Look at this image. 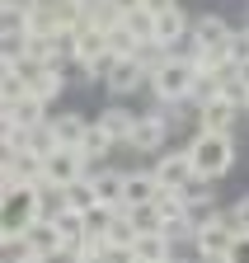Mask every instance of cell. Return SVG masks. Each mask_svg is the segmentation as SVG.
<instances>
[{
	"mask_svg": "<svg viewBox=\"0 0 249 263\" xmlns=\"http://www.w3.org/2000/svg\"><path fill=\"white\" fill-rule=\"evenodd\" d=\"M150 174H155V183H160L165 193H179L188 179H198L193 160H188V146H183V151H165V155H160V164H155Z\"/></svg>",
	"mask_w": 249,
	"mask_h": 263,
	"instance_id": "ba28073f",
	"label": "cell"
},
{
	"mask_svg": "<svg viewBox=\"0 0 249 263\" xmlns=\"http://www.w3.org/2000/svg\"><path fill=\"white\" fill-rule=\"evenodd\" d=\"M146 80H150V71H146L137 57H127V61H118V66H113V76H108L104 85L122 99V94H132V89H137V85H146Z\"/></svg>",
	"mask_w": 249,
	"mask_h": 263,
	"instance_id": "2e32d148",
	"label": "cell"
},
{
	"mask_svg": "<svg viewBox=\"0 0 249 263\" xmlns=\"http://www.w3.org/2000/svg\"><path fill=\"white\" fill-rule=\"evenodd\" d=\"M231 24L221 19V14H202V19H193V43H198V52H212V47H226L231 43Z\"/></svg>",
	"mask_w": 249,
	"mask_h": 263,
	"instance_id": "7c38bea8",
	"label": "cell"
},
{
	"mask_svg": "<svg viewBox=\"0 0 249 263\" xmlns=\"http://www.w3.org/2000/svg\"><path fill=\"white\" fill-rule=\"evenodd\" d=\"M141 10H146V14H155V19H160V14H169V10H179V0H141Z\"/></svg>",
	"mask_w": 249,
	"mask_h": 263,
	"instance_id": "1f68e13d",
	"label": "cell"
},
{
	"mask_svg": "<svg viewBox=\"0 0 249 263\" xmlns=\"http://www.w3.org/2000/svg\"><path fill=\"white\" fill-rule=\"evenodd\" d=\"M169 263H188V258H169Z\"/></svg>",
	"mask_w": 249,
	"mask_h": 263,
	"instance_id": "74e56055",
	"label": "cell"
},
{
	"mask_svg": "<svg viewBox=\"0 0 249 263\" xmlns=\"http://www.w3.org/2000/svg\"><path fill=\"white\" fill-rule=\"evenodd\" d=\"M235 240L240 235H235V226L226 221V212L216 216V221H207L202 230H193V249H202V258H226Z\"/></svg>",
	"mask_w": 249,
	"mask_h": 263,
	"instance_id": "8992f818",
	"label": "cell"
},
{
	"mask_svg": "<svg viewBox=\"0 0 249 263\" xmlns=\"http://www.w3.org/2000/svg\"><path fill=\"white\" fill-rule=\"evenodd\" d=\"M104 245H113V249H132V245H137V230H132L127 212H118V216H113V226H108V240H104Z\"/></svg>",
	"mask_w": 249,
	"mask_h": 263,
	"instance_id": "83f0119b",
	"label": "cell"
},
{
	"mask_svg": "<svg viewBox=\"0 0 249 263\" xmlns=\"http://www.w3.org/2000/svg\"><path fill=\"white\" fill-rule=\"evenodd\" d=\"M132 254H137V263H169L174 258V240L169 235H137Z\"/></svg>",
	"mask_w": 249,
	"mask_h": 263,
	"instance_id": "ac0fdd59",
	"label": "cell"
},
{
	"mask_svg": "<svg viewBox=\"0 0 249 263\" xmlns=\"http://www.w3.org/2000/svg\"><path fill=\"white\" fill-rule=\"evenodd\" d=\"M19 76L28 80V94L43 99V104H52V99H61V89H66V66H19Z\"/></svg>",
	"mask_w": 249,
	"mask_h": 263,
	"instance_id": "52a82bcc",
	"label": "cell"
},
{
	"mask_svg": "<svg viewBox=\"0 0 249 263\" xmlns=\"http://www.w3.org/2000/svg\"><path fill=\"white\" fill-rule=\"evenodd\" d=\"M85 132H89V122H85L80 113H56V118H52V137H56L61 146H71V151H80Z\"/></svg>",
	"mask_w": 249,
	"mask_h": 263,
	"instance_id": "d6986e66",
	"label": "cell"
},
{
	"mask_svg": "<svg viewBox=\"0 0 249 263\" xmlns=\"http://www.w3.org/2000/svg\"><path fill=\"white\" fill-rule=\"evenodd\" d=\"M24 249L33 254V258H47V254H56V249H66V240H61V230L52 226V216H43V221L24 235Z\"/></svg>",
	"mask_w": 249,
	"mask_h": 263,
	"instance_id": "9a60e30c",
	"label": "cell"
},
{
	"mask_svg": "<svg viewBox=\"0 0 249 263\" xmlns=\"http://www.w3.org/2000/svg\"><path fill=\"white\" fill-rule=\"evenodd\" d=\"M183 33H193V19L183 14V10H169V14H160V19H155V43H160L165 52L183 38Z\"/></svg>",
	"mask_w": 249,
	"mask_h": 263,
	"instance_id": "e0dca14e",
	"label": "cell"
},
{
	"mask_svg": "<svg viewBox=\"0 0 249 263\" xmlns=\"http://www.w3.org/2000/svg\"><path fill=\"white\" fill-rule=\"evenodd\" d=\"M179 202H183V207H198V202H212V183H207V179H188V183L179 188Z\"/></svg>",
	"mask_w": 249,
	"mask_h": 263,
	"instance_id": "f1b7e54d",
	"label": "cell"
},
{
	"mask_svg": "<svg viewBox=\"0 0 249 263\" xmlns=\"http://www.w3.org/2000/svg\"><path fill=\"white\" fill-rule=\"evenodd\" d=\"M5 263H38V258H5Z\"/></svg>",
	"mask_w": 249,
	"mask_h": 263,
	"instance_id": "8d00e7d4",
	"label": "cell"
},
{
	"mask_svg": "<svg viewBox=\"0 0 249 263\" xmlns=\"http://www.w3.org/2000/svg\"><path fill=\"white\" fill-rule=\"evenodd\" d=\"M226 263H249V235H240V240L231 245V254H226Z\"/></svg>",
	"mask_w": 249,
	"mask_h": 263,
	"instance_id": "d6a6232c",
	"label": "cell"
},
{
	"mask_svg": "<svg viewBox=\"0 0 249 263\" xmlns=\"http://www.w3.org/2000/svg\"><path fill=\"white\" fill-rule=\"evenodd\" d=\"M235 104H226L221 94L207 99V104L198 108V132H216V137H231V127H235Z\"/></svg>",
	"mask_w": 249,
	"mask_h": 263,
	"instance_id": "8fae6325",
	"label": "cell"
},
{
	"mask_svg": "<svg viewBox=\"0 0 249 263\" xmlns=\"http://www.w3.org/2000/svg\"><path fill=\"white\" fill-rule=\"evenodd\" d=\"M231 57H235V66H244V61H249V28H244V24L231 33Z\"/></svg>",
	"mask_w": 249,
	"mask_h": 263,
	"instance_id": "4dcf8cb0",
	"label": "cell"
},
{
	"mask_svg": "<svg viewBox=\"0 0 249 263\" xmlns=\"http://www.w3.org/2000/svg\"><path fill=\"white\" fill-rule=\"evenodd\" d=\"M160 193H165V188L155 183L150 170H127V202H122V212H132V207H150Z\"/></svg>",
	"mask_w": 249,
	"mask_h": 263,
	"instance_id": "5bb4252c",
	"label": "cell"
},
{
	"mask_svg": "<svg viewBox=\"0 0 249 263\" xmlns=\"http://www.w3.org/2000/svg\"><path fill=\"white\" fill-rule=\"evenodd\" d=\"M89 174H94V164H89L80 151L61 146V151L43 164V188H47V193H66L71 183H80V179H89Z\"/></svg>",
	"mask_w": 249,
	"mask_h": 263,
	"instance_id": "277c9868",
	"label": "cell"
},
{
	"mask_svg": "<svg viewBox=\"0 0 249 263\" xmlns=\"http://www.w3.org/2000/svg\"><path fill=\"white\" fill-rule=\"evenodd\" d=\"M5 113V122H14V127H24V132H33V127H47L52 122V113H47V104L43 99H19V104H10V108H0Z\"/></svg>",
	"mask_w": 249,
	"mask_h": 263,
	"instance_id": "4fadbf2b",
	"label": "cell"
},
{
	"mask_svg": "<svg viewBox=\"0 0 249 263\" xmlns=\"http://www.w3.org/2000/svg\"><path fill=\"white\" fill-rule=\"evenodd\" d=\"M89 183H94L99 207L122 212V202H127V170H94V174H89Z\"/></svg>",
	"mask_w": 249,
	"mask_h": 263,
	"instance_id": "30bf717a",
	"label": "cell"
},
{
	"mask_svg": "<svg viewBox=\"0 0 249 263\" xmlns=\"http://www.w3.org/2000/svg\"><path fill=\"white\" fill-rule=\"evenodd\" d=\"M19 99H28V80L19 71H5V76H0V108L19 104Z\"/></svg>",
	"mask_w": 249,
	"mask_h": 263,
	"instance_id": "484cf974",
	"label": "cell"
},
{
	"mask_svg": "<svg viewBox=\"0 0 249 263\" xmlns=\"http://www.w3.org/2000/svg\"><path fill=\"white\" fill-rule=\"evenodd\" d=\"M56 151H61V141L52 137V122L47 127H33V132H28V141H24V155H33L38 164H47Z\"/></svg>",
	"mask_w": 249,
	"mask_h": 263,
	"instance_id": "7402d4cb",
	"label": "cell"
},
{
	"mask_svg": "<svg viewBox=\"0 0 249 263\" xmlns=\"http://www.w3.org/2000/svg\"><path fill=\"white\" fill-rule=\"evenodd\" d=\"M113 207H94V212H85V240H108V226H113Z\"/></svg>",
	"mask_w": 249,
	"mask_h": 263,
	"instance_id": "4316f807",
	"label": "cell"
},
{
	"mask_svg": "<svg viewBox=\"0 0 249 263\" xmlns=\"http://www.w3.org/2000/svg\"><path fill=\"white\" fill-rule=\"evenodd\" d=\"M47 216H52V226L61 230L66 249H80V245H85V212H66V207H56V212H47Z\"/></svg>",
	"mask_w": 249,
	"mask_h": 263,
	"instance_id": "ffe728a7",
	"label": "cell"
},
{
	"mask_svg": "<svg viewBox=\"0 0 249 263\" xmlns=\"http://www.w3.org/2000/svg\"><path fill=\"white\" fill-rule=\"evenodd\" d=\"M127 221H132V230L137 235H165V216H160V207H132L127 212Z\"/></svg>",
	"mask_w": 249,
	"mask_h": 263,
	"instance_id": "cb8c5ba5",
	"label": "cell"
},
{
	"mask_svg": "<svg viewBox=\"0 0 249 263\" xmlns=\"http://www.w3.org/2000/svg\"><path fill=\"white\" fill-rule=\"evenodd\" d=\"M188 160H193L198 179H207V183L226 179V174H231V164H235V137H216V132H198V137L188 141Z\"/></svg>",
	"mask_w": 249,
	"mask_h": 263,
	"instance_id": "7a4b0ae2",
	"label": "cell"
},
{
	"mask_svg": "<svg viewBox=\"0 0 249 263\" xmlns=\"http://www.w3.org/2000/svg\"><path fill=\"white\" fill-rule=\"evenodd\" d=\"M104 52H108V28H99L94 19L85 14V19H80V28L71 33V61L85 71V66H89V61H99Z\"/></svg>",
	"mask_w": 249,
	"mask_h": 263,
	"instance_id": "5b68a950",
	"label": "cell"
},
{
	"mask_svg": "<svg viewBox=\"0 0 249 263\" xmlns=\"http://www.w3.org/2000/svg\"><path fill=\"white\" fill-rule=\"evenodd\" d=\"M61 207H66V212H94V207H99V197H94V183H89V179L71 183L66 193H61Z\"/></svg>",
	"mask_w": 249,
	"mask_h": 263,
	"instance_id": "603a6c76",
	"label": "cell"
},
{
	"mask_svg": "<svg viewBox=\"0 0 249 263\" xmlns=\"http://www.w3.org/2000/svg\"><path fill=\"white\" fill-rule=\"evenodd\" d=\"M108 5H113V10H118V14H122V19H127V14H132V10H141V0H108Z\"/></svg>",
	"mask_w": 249,
	"mask_h": 263,
	"instance_id": "e575fe53",
	"label": "cell"
},
{
	"mask_svg": "<svg viewBox=\"0 0 249 263\" xmlns=\"http://www.w3.org/2000/svg\"><path fill=\"white\" fill-rule=\"evenodd\" d=\"M47 188L43 183H14L0 193V240H24L47 216Z\"/></svg>",
	"mask_w": 249,
	"mask_h": 263,
	"instance_id": "6da1fadb",
	"label": "cell"
},
{
	"mask_svg": "<svg viewBox=\"0 0 249 263\" xmlns=\"http://www.w3.org/2000/svg\"><path fill=\"white\" fill-rule=\"evenodd\" d=\"M113 151V141H108V132L99 127V122H89V132H85V141H80V155L89 160V164H99L104 155Z\"/></svg>",
	"mask_w": 249,
	"mask_h": 263,
	"instance_id": "d4e9b609",
	"label": "cell"
},
{
	"mask_svg": "<svg viewBox=\"0 0 249 263\" xmlns=\"http://www.w3.org/2000/svg\"><path fill=\"white\" fill-rule=\"evenodd\" d=\"M38 263H80V249H56V254H47Z\"/></svg>",
	"mask_w": 249,
	"mask_h": 263,
	"instance_id": "836d02e7",
	"label": "cell"
},
{
	"mask_svg": "<svg viewBox=\"0 0 249 263\" xmlns=\"http://www.w3.org/2000/svg\"><path fill=\"white\" fill-rule=\"evenodd\" d=\"M165 141H169V118L165 113H146V118H137V127H132V151H165Z\"/></svg>",
	"mask_w": 249,
	"mask_h": 263,
	"instance_id": "9c48e42d",
	"label": "cell"
},
{
	"mask_svg": "<svg viewBox=\"0 0 249 263\" xmlns=\"http://www.w3.org/2000/svg\"><path fill=\"white\" fill-rule=\"evenodd\" d=\"M235 76H240V80H244V89H249V61H244V66H235Z\"/></svg>",
	"mask_w": 249,
	"mask_h": 263,
	"instance_id": "d590c367",
	"label": "cell"
},
{
	"mask_svg": "<svg viewBox=\"0 0 249 263\" xmlns=\"http://www.w3.org/2000/svg\"><path fill=\"white\" fill-rule=\"evenodd\" d=\"M226 221L235 226V235H249V197H240V202L226 212Z\"/></svg>",
	"mask_w": 249,
	"mask_h": 263,
	"instance_id": "f546056e",
	"label": "cell"
},
{
	"mask_svg": "<svg viewBox=\"0 0 249 263\" xmlns=\"http://www.w3.org/2000/svg\"><path fill=\"white\" fill-rule=\"evenodd\" d=\"M150 89H155V99H160V108L165 104H193V89H198L193 57H169L160 71L150 76Z\"/></svg>",
	"mask_w": 249,
	"mask_h": 263,
	"instance_id": "3957f363",
	"label": "cell"
},
{
	"mask_svg": "<svg viewBox=\"0 0 249 263\" xmlns=\"http://www.w3.org/2000/svg\"><path fill=\"white\" fill-rule=\"evenodd\" d=\"M99 127L108 132V141L118 146V141H132V127H137V118H132L127 108H118V104H113V108H104V113H99Z\"/></svg>",
	"mask_w": 249,
	"mask_h": 263,
	"instance_id": "44dd1931",
	"label": "cell"
}]
</instances>
